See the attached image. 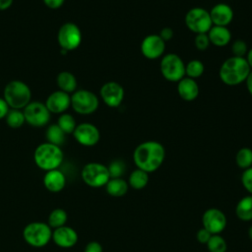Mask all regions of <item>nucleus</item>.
Returning <instances> with one entry per match:
<instances>
[{
  "label": "nucleus",
  "mask_w": 252,
  "mask_h": 252,
  "mask_svg": "<svg viewBox=\"0 0 252 252\" xmlns=\"http://www.w3.org/2000/svg\"><path fill=\"white\" fill-rule=\"evenodd\" d=\"M165 158L164 147L157 141H146L139 144L133 153V160L137 168L148 173L158 169Z\"/></svg>",
  "instance_id": "obj_1"
},
{
  "label": "nucleus",
  "mask_w": 252,
  "mask_h": 252,
  "mask_svg": "<svg viewBox=\"0 0 252 252\" xmlns=\"http://www.w3.org/2000/svg\"><path fill=\"white\" fill-rule=\"evenodd\" d=\"M251 68L244 57L230 56L220 65L219 76L220 81L229 87L245 83Z\"/></svg>",
  "instance_id": "obj_2"
},
{
  "label": "nucleus",
  "mask_w": 252,
  "mask_h": 252,
  "mask_svg": "<svg viewBox=\"0 0 252 252\" xmlns=\"http://www.w3.org/2000/svg\"><path fill=\"white\" fill-rule=\"evenodd\" d=\"M63 158L64 155L61 148L48 142L38 145L33 153L35 164L45 171L57 169L62 164Z\"/></svg>",
  "instance_id": "obj_3"
},
{
  "label": "nucleus",
  "mask_w": 252,
  "mask_h": 252,
  "mask_svg": "<svg viewBox=\"0 0 252 252\" xmlns=\"http://www.w3.org/2000/svg\"><path fill=\"white\" fill-rule=\"evenodd\" d=\"M4 99L10 108L24 109L32 98L30 87L23 81L14 80L9 82L4 89Z\"/></svg>",
  "instance_id": "obj_4"
},
{
  "label": "nucleus",
  "mask_w": 252,
  "mask_h": 252,
  "mask_svg": "<svg viewBox=\"0 0 252 252\" xmlns=\"http://www.w3.org/2000/svg\"><path fill=\"white\" fill-rule=\"evenodd\" d=\"M23 237L25 241L32 247H44L52 239V228L47 222L32 221L25 226Z\"/></svg>",
  "instance_id": "obj_5"
},
{
  "label": "nucleus",
  "mask_w": 252,
  "mask_h": 252,
  "mask_svg": "<svg viewBox=\"0 0 252 252\" xmlns=\"http://www.w3.org/2000/svg\"><path fill=\"white\" fill-rule=\"evenodd\" d=\"M184 22L187 29L195 34L207 33L213 27L209 11L202 7L191 8L186 13Z\"/></svg>",
  "instance_id": "obj_6"
},
{
  "label": "nucleus",
  "mask_w": 252,
  "mask_h": 252,
  "mask_svg": "<svg viewBox=\"0 0 252 252\" xmlns=\"http://www.w3.org/2000/svg\"><path fill=\"white\" fill-rule=\"evenodd\" d=\"M159 69L162 77L169 82H178L185 77V63L175 53H168L162 56Z\"/></svg>",
  "instance_id": "obj_7"
},
{
  "label": "nucleus",
  "mask_w": 252,
  "mask_h": 252,
  "mask_svg": "<svg viewBox=\"0 0 252 252\" xmlns=\"http://www.w3.org/2000/svg\"><path fill=\"white\" fill-rule=\"evenodd\" d=\"M81 176L87 185L94 188L105 186L110 179L107 166L99 162H89L85 164Z\"/></svg>",
  "instance_id": "obj_8"
},
{
  "label": "nucleus",
  "mask_w": 252,
  "mask_h": 252,
  "mask_svg": "<svg viewBox=\"0 0 252 252\" xmlns=\"http://www.w3.org/2000/svg\"><path fill=\"white\" fill-rule=\"evenodd\" d=\"M98 97L91 91L76 90L71 95V106L79 114H92L98 108Z\"/></svg>",
  "instance_id": "obj_9"
},
{
  "label": "nucleus",
  "mask_w": 252,
  "mask_h": 252,
  "mask_svg": "<svg viewBox=\"0 0 252 252\" xmlns=\"http://www.w3.org/2000/svg\"><path fill=\"white\" fill-rule=\"evenodd\" d=\"M57 40L64 51L76 49L82 41V32L80 28L74 23H65L58 31Z\"/></svg>",
  "instance_id": "obj_10"
},
{
  "label": "nucleus",
  "mask_w": 252,
  "mask_h": 252,
  "mask_svg": "<svg viewBox=\"0 0 252 252\" xmlns=\"http://www.w3.org/2000/svg\"><path fill=\"white\" fill-rule=\"evenodd\" d=\"M23 112L26 122L33 127L45 126L50 119V112L42 102L31 101Z\"/></svg>",
  "instance_id": "obj_11"
},
{
  "label": "nucleus",
  "mask_w": 252,
  "mask_h": 252,
  "mask_svg": "<svg viewBox=\"0 0 252 252\" xmlns=\"http://www.w3.org/2000/svg\"><path fill=\"white\" fill-rule=\"evenodd\" d=\"M203 227L211 234H220L226 226V217L223 212L217 208H211L202 216Z\"/></svg>",
  "instance_id": "obj_12"
},
{
  "label": "nucleus",
  "mask_w": 252,
  "mask_h": 252,
  "mask_svg": "<svg viewBox=\"0 0 252 252\" xmlns=\"http://www.w3.org/2000/svg\"><path fill=\"white\" fill-rule=\"evenodd\" d=\"M99 94L103 102L109 107H118L124 99L123 87L114 81L104 83L99 91Z\"/></svg>",
  "instance_id": "obj_13"
},
{
  "label": "nucleus",
  "mask_w": 252,
  "mask_h": 252,
  "mask_svg": "<svg viewBox=\"0 0 252 252\" xmlns=\"http://www.w3.org/2000/svg\"><path fill=\"white\" fill-rule=\"evenodd\" d=\"M73 136L80 145L85 147H93L98 143L100 133L96 126L86 122L76 126Z\"/></svg>",
  "instance_id": "obj_14"
},
{
  "label": "nucleus",
  "mask_w": 252,
  "mask_h": 252,
  "mask_svg": "<svg viewBox=\"0 0 252 252\" xmlns=\"http://www.w3.org/2000/svg\"><path fill=\"white\" fill-rule=\"evenodd\" d=\"M141 52L150 60L161 57L165 50V42L158 34H149L141 42Z\"/></svg>",
  "instance_id": "obj_15"
},
{
  "label": "nucleus",
  "mask_w": 252,
  "mask_h": 252,
  "mask_svg": "<svg viewBox=\"0 0 252 252\" xmlns=\"http://www.w3.org/2000/svg\"><path fill=\"white\" fill-rule=\"evenodd\" d=\"M44 104L50 113H63L71 106V96L65 92L55 91L48 95Z\"/></svg>",
  "instance_id": "obj_16"
},
{
  "label": "nucleus",
  "mask_w": 252,
  "mask_h": 252,
  "mask_svg": "<svg viewBox=\"0 0 252 252\" xmlns=\"http://www.w3.org/2000/svg\"><path fill=\"white\" fill-rule=\"evenodd\" d=\"M213 26L227 27L233 20V10L225 3H218L209 11Z\"/></svg>",
  "instance_id": "obj_17"
},
{
  "label": "nucleus",
  "mask_w": 252,
  "mask_h": 252,
  "mask_svg": "<svg viewBox=\"0 0 252 252\" xmlns=\"http://www.w3.org/2000/svg\"><path fill=\"white\" fill-rule=\"evenodd\" d=\"M52 240L61 248H71L78 241V233L74 228L63 225L52 231Z\"/></svg>",
  "instance_id": "obj_18"
},
{
  "label": "nucleus",
  "mask_w": 252,
  "mask_h": 252,
  "mask_svg": "<svg viewBox=\"0 0 252 252\" xmlns=\"http://www.w3.org/2000/svg\"><path fill=\"white\" fill-rule=\"evenodd\" d=\"M199 86L196 80L184 77L177 82V93L185 101H193L199 95Z\"/></svg>",
  "instance_id": "obj_19"
},
{
  "label": "nucleus",
  "mask_w": 252,
  "mask_h": 252,
  "mask_svg": "<svg viewBox=\"0 0 252 252\" xmlns=\"http://www.w3.org/2000/svg\"><path fill=\"white\" fill-rule=\"evenodd\" d=\"M43 185L48 191L58 193L64 189L66 185V177L58 168L46 171L43 176Z\"/></svg>",
  "instance_id": "obj_20"
},
{
  "label": "nucleus",
  "mask_w": 252,
  "mask_h": 252,
  "mask_svg": "<svg viewBox=\"0 0 252 252\" xmlns=\"http://www.w3.org/2000/svg\"><path fill=\"white\" fill-rule=\"evenodd\" d=\"M210 43L217 47H223L231 40V32L227 27L213 26L207 32Z\"/></svg>",
  "instance_id": "obj_21"
},
{
  "label": "nucleus",
  "mask_w": 252,
  "mask_h": 252,
  "mask_svg": "<svg viewBox=\"0 0 252 252\" xmlns=\"http://www.w3.org/2000/svg\"><path fill=\"white\" fill-rule=\"evenodd\" d=\"M57 85L60 91L67 94H73L77 89V79L75 76L68 71H62L57 75L56 78Z\"/></svg>",
  "instance_id": "obj_22"
},
{
  "label": "nucleus",
  "mask_w": 252,
  "mask_h": 252,
  "mask_svg": "<svg viewBox=\"0 0 252 252\" xmlns=\"http://www.w3.org/2000/svg\"><path fill=\"white\" fill-rule=\"evenodd\" d=\"M128 182L123 178H110L105 184L106 192L112 197H122L128 191Z\"/></svg>",
  "instance_id": "obj_23"
},
{
  "label": "nucleus",
  "mask_w": 252,
  "mask_h": 252,
  "mask_svg": "<svg viewBox=\"0 0 252 252\" xmlns=\"http://www.w3.org/2000/svg\"><path fill=\"white\" fill-rule=\"evenodd\" d=\"M235 214L243 221L252 220V195L243 197L236 205Z\"/></svg>",
  "instance_id": "obj_24"
},
{
  "label": "nucleus",
  "mask_w": 252,
  "mask_h": 252,
  "mask_svg": "<svg viewBox=\"0 0 252 252\" xmlns=\"http://www.w3.org/2000/svg\"><path fill=\"white\" fill-rule=\"evenodd\" d=\"M149 182V173L140 169L136 168L134 169L128 178V185L132 187L133 189L140 190L147 186Z\"/></svg>",
  "instance_id": "obj_25"
},
{
  "label": "nucleus",
  "mask_w": 252,
  "mask_h": 252,
  "mask_svg": "<svg viewBox=\"0 0 252 252\" xmlns=\"http://www.w3.org/2000/svg\"><path fill=\"white\" fill-rule=\"evenodd\" d=\"M65 135L66 134L60 129L57 124L49 125L45 133L47 142L59 147L65 142Z\"/></svg>",
  "instance_id": "obj_26"
},
{
  "label": "nucleus",
  "mask_w": 252,
  "mask_h": 252,
  "mask_svg": "<svg viewBox=\"0 0 252 252\" xmlns=\"http://www.w3.org/2000/svg\"><path fill=\"white\" fill-rule=\"evenodd\" d=\"M68 216L65 210L57 208L54 209L53 211H51V213L48 216V220H47V224L51 227V228H58L60 226L65 225L66 221H67Z\"/></svg>",
  "instance_id": "obj_27"
},
{
  "label": "nucleus",
  "mask_w": 252,
  "mask_h": 252,
  "mask_svg": "<svg viewBox=\"0 0 252 252\" xmlns=\"http://www.w3.org/2000/svg\"><path fill=\"white\" fill-rule=\"evenodd\" d=\"M235 162L241 169H246L252 166V150L244 147L238 150L235 156Z\"/></svg>",
  "instance_id": "obj_28"
},
{
  "label": "nucleus",
  "mask_w": 252,
  "mask_h": 252,
  "mask_svg": "<svg viewBox=\"0 0 252 252\" xmlns=\"http://www.w3.org/2000/svg\"><path fill=\"white\" fill-rule=\"evenodd\" d=\"M205 71V66L202 61L198 59H192L185 65V77L196 80L200 78Z\"/></svg>",
  "instance_id": "obj_29"
},
{
  "label": "nucleus",
  "mask_w": 252,
  "mask_h": 252,
  "mask_svg": "<svg viewBox=\"0 0 252 252\" xmlns=\"http://www.w3.org/2000/svg\"><path fill=\"white\" fill-rule=\"evenodd\" d=\"M6 123L11 128H20L25 122V115L22 109H9L7 115L5 116Z\"/></svg>",
  "instance_id": "obj_30"
},
{
  "label": "nucleus",
  "mask_w": 252,
  "mask_h": 252,
  "mask_svg": "<svg viewBox=\"0 0 252 252\" xmlns=\"http://www.w3.org/2000/svg\"><path fill=\"white\" fill-rule=\"evenodd\" d=\"M57 125L65 134H73L77 126L75 118L69 113H62L57 120Z\"/></svg>",
  "instance_id": "obj_31"
},
{
  "label": "nucleus",
  "mask_w": 252,
  "mask_h": 252,
  "mask_svg": "<svg viewBox=\"0 0 252 252\" xmlns=\"http://www.w3.org/2000/svg\"><path fill=\"white\" fill-rule=\"evenodd\" d=\"M209 252H226V241L220 234H213L207 242Z\"/></svg>",
  "instance_id": "obj_32"
},
{
  "label": "nucleus",
  "mask_w": 252,
  "mask_h": 252,
  "mask_svg": "<svg viewBox=\"0 0 252 252\" xmlns=\"http://www.w3.org/2000/svg\"><path fill=\"white\" fill-rule=\"evenodd\" d=\"M110 178H121L126 171V163L121 159L112 160L107 166Z\"/></svg>",
  "instance_id": "obj_33"
},
{
  "label": "nucleus",
  "mask_w": 252,
  "mask_h": 252,
  "mask_svg": "<svg viewBox=\"0 0 252 252\" xmlns=\"http://www.w3.org/2000/svg\"><path fill=\"white\" fill-rule=\"evenodd\" d=\"M248 51V46L243 39H236L231 44V53L235 57H244Z\"/></svg>",
  "instance_id": "obj_34"
},
{
  "label": "nucleus",
  "mask_w": 252,
  "mask_h": 252,
  "mask_svg": "<svg viewBox=\"0 0 252 252\" xmlns=\"http://www.w3.org/2000/svg\"><path fill=\"white\" fill-rule=\"evenodd\" d=\"M210 39L207 33H198L194 38V45L200 51H205L210 46Z\"/></svg>",
  "instance_id": "obj_35"
},
{
  "label": "nucleus",
  "mask_w": 252,
  "mask_h": 252,
  "mask_svg": "<svg viewBox=\"0 0 252 252\" xmlns=\"http://www.w3.org/2000/svg\"><path fill=\"white\" fill-rule=\"evenodd\" d=\"M241 183L244 189L252 195V166L243 170L241 174Z\"/></svg>",
  "instance_id": "obj_36"
},
{
  "label": "nucleus",
  "mask_w": 252,
  "mask_h": 252,
  "mask_svg": "<svg viewBox=\"0 0 252 252\" xmlns=\"http://www.w3.org/2000/svg\"><path fill=\"white\" fill-rule=\"evenodd\" d=\"M213 234H211L207 229H205L204 227L200 228L198 231H197V234H196V237H197V240L200 242V243H203V244H207V242L209 241L210 237L212 236Z\"/></svg>",
  "instance_id": "obj_37"
},
{
  "label": "nucleus",
  "mask_w": 252,
  "mask_h": 252,
  "mask_svg": "<svg viewBox=\"0 0 252 252\" xmlns=\"http://www.w3.org/2000/svg\"><path fill=\"white\" fill-rule=\"evenodd\" d=\"M158 35L161 37V39L164 42H166V41L172 39V37L174 35V32H173V30L170 27H164L163 29L160 30Z\"/></svg>",
  "instance_id": "obj_38"
},
{
  "label": "nucleus",
  "mask_w": 252,
  "mask_h": 252,
  "mask_svg": "<svg viewBox=\"0 0 252 252\" xmlns=\"http://www.w3.org/2000/svg\"><path fill=\"white\" fill-rule=\"evenodd\" d=\"M84 252H103V249L99 242L91 241L86 245Z\"/></svg>",
  "instance_id": "obj_39"
},
{
  "label": "nucleus",
  "mask_w": 252,
  "mask_h": 252,
  "mask_svg": "<svg viewBox=\"0 0 252 252\" xmlns=\"http://www.w3.org/2000/svg\"><path fill=\"white\" fill-rule=\"evenodd\" d=\"M65 0H43V3L50 9H57L63 5Z\"/></svg>",
  "instance_id": "obj_40"
},
{
  "label": "nucleus",
  "mask_w": 252,
  "mask_h": 252,
  "mask_svg": "<svg viewBox=\"0 0 252 252\" xmlns=\"http://www.w3.org/2000/svg\"><path fill=\"white\" fill-rule=\"evenodd\" d=\"M9 109H10V107L7 104V102L5 101V99L0 97V119L5 118V116L7 115L8 111H9Z\"/></svg>",
  "instance_id": "obj_41"
},
{
  "label": "nucleus",
  "mask_w": 252,
  "mask_h": 252,
  "mask_svg": "<svg viewBox=\"0 0 252 252\" xmlns=\"http://www.w3.org/2000/svg\"><path fill=\"white\" fill-rule=\"evenodd\" d=\"M245 84H246V88H247V91L249 92V94L252 95V70L250 71L246 81H245Z\"/></svg>",
  "instance_id": "obj_42"
},
{
  "label": "nucleus",
  "mask_w": 252,
  "mask_h": 252,
  "mask_svg": "<svg viewBox=\"0 0 252 252\" xmlns=\"http://www.w3.org/2000/svg\"><path fill=\"white\" fill-rule=\"evenodd\" d=\"M13 3V0H0V10L8 9Z\"/></svg>",
  "instance_id": "obj_43"
},
{
  "label": "nucleus",
  "mask_w": 252,
  "mask_h": 252,
  "mask_svg": "<svg viewBox=\"0 0 252 252\" xmlns=\"http://www.w3.org/2000/svg\"><path fill=\"white\" fill-rule=\"evenodd\" d=\"M245 59H246V61H247V63H248L249 67H250L251 70H252V47H251L250 49H248V51H247V53H246V55H245Z\"/></svg>",
  "instance_id": "obj_44"
},
{
  "label": "nucleus",
  "mask_w": 252,
  "mask_h": 252,
  "mask_svg": "<svg viewBox=\"0 0 252 252\" xmlns=\"http://www.w3.org/2000/svg\"><path fill=\"white\" fill-rule=\"evenodd\" d=\"M248 236H249V238L252 240V225L249 227V229H248Z\"/></svg>",
  "instance_id": "obj_45"
}]
</instances>
